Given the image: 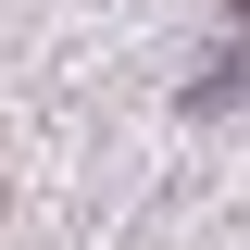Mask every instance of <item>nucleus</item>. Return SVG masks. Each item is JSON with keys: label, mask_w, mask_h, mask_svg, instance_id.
Masks as SVG:
<instances>
[{"label": "nucleus", "mask_w": 250, "mask_h": 250, "mask_svg": "<svg viewBox=\"0 0 250 250\" xmlns=\"http://www.w3.org/2000/svg\"><path fill=\"white\" fill-rule=\"evenodd\" d=\"M238 13H250V0H238Z\"/></svg>", "instance_id": "1"}]
</instances>
